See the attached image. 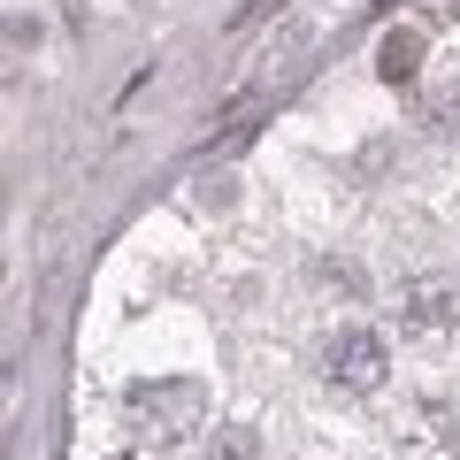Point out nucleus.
Listing matches in <instances>:
<instances>
[{
	"mask_svg": "<svg viewBox=\"0 0 460 460\" xmlns=\"http://www.w3.org/2000/svg\"><path fill=\"white\" fill-rule=\"evenodd\" d=\"M384 368H392V345L376 338V330H330L323 345V376L345 384V392H376Z\"/></svg>",
	"mask_w": 460,
	"mask_h": 460,
	"instance_id": "nucleus-2",
	"label": "nucleus"
},
{
	"mask_svg": "<svg viewBox=\"0 0 460 460\" xmlns=\"http://www.w3.org/2000/svg\"><path fill=\"white\" fill-rule=\"evenodd\" d=\"M399 323L422 330V338H438V330L453 323V292H445V284H407V292H399Z\"/></svg>",
	"mask_w": 460,
	"mask_h": 460,
	"instance_id": "nucleus-3",
	"label": "nucleus"
},
{
	"mask_svg": "<svg viewBox=\"0 0 460 460\" xmlns=\"http://www.w3.org/2000/svg\"><path fill=\"white\" fill-rule=\"evenodd\" d=\"M131 422L146 429V438H184V429H199L208 422V384L199 376H154V384H131Z\"/></svg>",
	"mask_w": 460,
	"mask_h": 460,
	"instance_id": "nucleus-1",
	"label": "nucleus"
},
{
	"mask_svg": "<svg viewBox=\"0 0 460 460\" xmlns=\"http://www.w3.org/2000/svg\"><path fill=\"white\" fill-rule=\"evenodd\" d=\"M422 123H429L438 138H453V131H460V77L429 84V100H422Z\"/></svg>",
	"mask_w": 460,
	"mask_h": 460,
	"instance_id": "nucleus-5",
	"label": "nucleus"
},
{
	"mask_svg": "<svg viewBox=\"0 0 460 460\" xmlns=\"http://www.w3.org/2000/svg\"><path fill=\"white\" fill-rule=\"evenodd\" d=\"M208 460H261V438H253L246 422H223L215 445H208Z\"/></svg>",
	"mask_w": 460,
	"mask_h": 460,
	"instance_id": "nucleus-6",
	"label": "nucleus"
},
{
	"mask_svg": "<svg viewBox=\"0 0 460 460\" xmlns=\"http://www.w3.org/2000/svg\"><path fill=\"white\" fill-rule=\"evenodd\" d=\"M445 16H460V0H445Z\"/></svg>",
	"mask_w": 460,
	"mask_h": 460,
	"instance_id": "nucleus-7",
	"label": "nucleus"
},
{
	"mask_svg": "<svg viewBox=\"0 0 460 460\" xmlns=\"http://www.w3.org/2000/svg\"><path fill=\"white\" fill-rule=\"evenodd\" d=\"M376 77H384V84H414V77H422V31H414V23L384 31V47H376Z\"/></svg>",
	"mask_w": 460,
	"mask_h": 460,
	"instance_id": "nucleus-4",
	"label": "nucleus"
}]
</instances>
